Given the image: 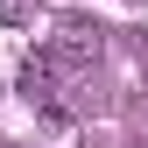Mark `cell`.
<instances>
[{
  "label": "cell",
  "mask_w": 148,
  "mask_h": 148,
  "mask_svg": "<svg viewBox=\"0 0 148 148\" xmlns=\"http://www.w3.org/2000/svg\"><path fill=\"white\" fill-rule=\"evenodd\" d=\"M57 71H92L99 64V28H85V21H64L57 35H49V49H42Z\"/></svg>",
  "instance_id": "1"
},
{
  "label": "cell",
  "mask_w": 148,
  "mask_h": 148,
  "mask_svg": "<svg viewBox=\"0 0 148 148\" xmlns=\"http://www.w3.org/2000/svg\"><path fill=\"white\" fill-rule=\"evenodd\" d=\"M21 92L35 106H57V64H49V57H28L21 64Z\"/></svg>",
  "instance_id": "2"
},
{
  "label": "cell",
  "mask_w": 148,
  "mask_h": 148,
  "mask_svg": "<svg viewBox=\"0 0 148 148\" xmlns=\"http://www.w3.org/2000/svg\"><path fill=\"white\" fill-rule=\"evenodd\" d=\"M35 14H42V0H0V21L7 28H35Z\"/></svg>",
  "instance_id": "3"
}]
</instances>
